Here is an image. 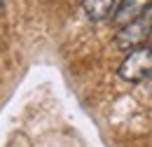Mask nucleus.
I'll list each match as a JSON object with an SVG mask.
<instances>
[{
  "label": "nucleus",
  "instance_id": "nucleus-1",
  "mask_svg": "<svg viewBox=\"0 0 152 147\" xmlns=\"http://www.w3.org/2000/svg\"><path fill=\"white\" fill-rule=\"evenodd\" d=\"M119 77L126 82H140L152 75V42H145L140 47L131 49L126 58L119 63Z\"/></svg>",
  "mask_w": 152,
  "mask_h": 147
},
{
  "label": "nucleus",
  "instance_id": "nucleus-3",
  "mask_svg": "<svg viewBox=\"0 0 152 147\" xmlns=\"http://www.w3.org/2000/svg\"><path fill=\"white\" fill-rule=\"evenodd\" d=\"M119 0H82V9L91 21H103L110 19L117 9Z\"/></svg>",
  "mask_w": 152,
  "mask_h": 147
},
{
  "label": "nucleus",
  "instance_id": "nucleus-4",
  "mask_svg": "<svg viewBox=\"0 0 152 147\" xmlns=\"http://www.w3.org/2000/svg\"><path fill=\"white\" fill-rule=\"evenodd\" d=\"M150 37H152V33H150Z\"/></svg>",
  "mask_w": 152,
  "mask_h": 147
},
{
  "label": "nucleus",
  "instance_id": "nucleus-2",
  "mask_svg": "<svg viewBox=\"0 0 152 147\" xmlns=\"http://www.w3.org/2000/svg\"><path fill=\"white\" fill-rule=\"evenodd\" d=\"M150 7H152V0H119V5L113 14V21L122 28L136 19H140Z\"/></svg>",
  "mask_w": 152,
  "mask_h": 147
}]
</instances>
